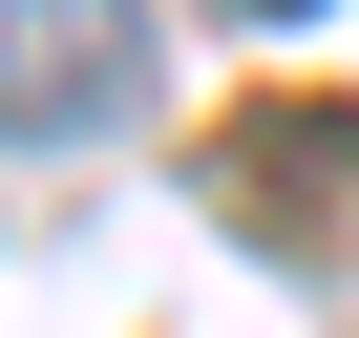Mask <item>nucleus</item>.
<instances>
[{"instance_id":"3","label":"nucleus","mask_w":359,"mask_h":338,"mask_svg":"<svg viewBox=\"0 0 359 338\" xmlns=\"http://www.w3.org/2000/svg\"><path fill=\"white\" fill-rule=\"evenodd\" d=\"M254 22H296V0H254Z\"/></svg>"},{"instance_id":"1","label":"nucleus","mask_w":359,"mask_h":338,"mask_svg":"<svg viewBox=\"0 0 359 338\" xmlns=\"http://www.w3.org/2000/svg\"><path fill=\"white\" fill-rule=\"evenodd\" d=\"M127 85H148V22H127V0H0V127H22V148L127 127Z\"/></svg>"},{"instance_id":"2","label":"nucleus","mask_w":359,"mask_h":338,"mask_svg":"<svg viewBox=\"0 0 359 338\" xmlns=\"http://www.w3.org/2000/svg\"><path fill=\"white\" fill-rule=\"evenodd\" d=\"M212 169H233V212H254V233H296V254H338V233H359V127H338V106H317V127H233Z\"/></svg>"}]
</instances>
